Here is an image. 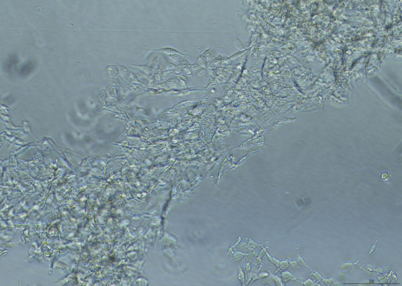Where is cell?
Here are the masks:
<instances>
[{
    "mask_svg": "<svg viewBox=\"0 0 402 286\" xmlns=\"http://www.w3.org/2000/svg\"><path fill=\"white\" fill-rule=\"evenodd\" d=\"M379 172H380L381 177L383 180L384 181L388 182L390 181L391 178V175L388 173V171L387 168L385 166H382L379 169Z\"/></svg>",
    "mask_w": 402,
    "mask_h": 286,
    "instance_id": "6da1fadb",
    "label": "cell"
}]
</instances>
